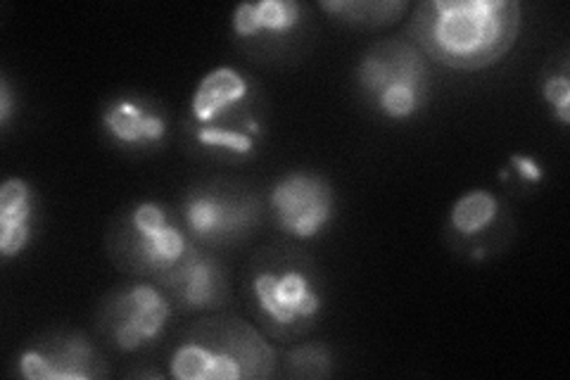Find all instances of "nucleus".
Returning <instances> with one entry per match:
<instances>
[{"mask_svg": "<svg viewBox=\"0 0 570 380\" xmlns=\"http://www.w3.org/2000/svg\"><path fill=\"white\" fill-rule=\"evenodd\" d=\"M521 27L519 0H423L409 22V41L442 67L480 71L507 58Z\"/></svg>", "mask_w": 570, "mask_h": 380, "instance_id": "nucleus-1", "label": "nucleus"}, {"mask_svg": "<svg viewBox=\"0 0 570 380\" xmlns=\"http://www.w3.org/2000/svg\"><path fill=\"white\" fill-rule=\"evenodd\" d=\"M264 117L257 84L238 67L219 65L193 88L186 136L195 153L238 165L259 153L266 136Z\"/></svg>", "mask_w": 570, "mask_h": 380, "instance_id": "nucleus-2", "label": "nucleus"}, {"mask_svg": "<svg viewBox=\"0 0 570 380\" xmlns=\"http://www.w3.org/2000/svg\"><path fill=\"white\" fill-rule=\"evenodd\" d=\"M249 312L274 340L309 333L324 314V285L314 264L293 247L259 252L247 269Z\"/></svg>", "mask_w": 570, "mask_h": 380, "instance_id": "nucleus-3", "label": "nucleus"}, {"mask_svg": "<svg viewBox=\"0 0 570 380\" xmlns=\"http://www.w3.org/2000/svg\"><path fill=\"white\" fill-rule=\"evenodd\" d=\"M276 352L240 319H209L193 325L169 357L176 380H262L276 373Z\"/></svg>", "mask_w": 570, "mask_h": 380, "instance_id": "nucleus-4", "label": "nucleus"}, {"mask_svg": "<svg viewBox=\"0 0 570 380\" xmlns=\"http://www.w3.org/2000/svg\"><path fill=\"white\" fill-rule=\"evenodd\" d=\"M354 84L368 110L404 124L416 119L433 94V71L421 48L404 39L373 43L354 69Z\"/></svg>", "mask_w": 570, "mask_h": 380, "instance_id": "nucleus-5", "label": "nucleus"}, {"mask_svg": "<svg viewBox=\"0 0 570 380\" xmlns=\"http://www.w3.org/2000/svg\"><path fill=\"white\" fill-rule=\"evenodd\" d=\"M195 247L178 214L157 201H140L124 212L110 231L112 262L155 283L181 264Z\"/></svg>", "mask_w": 570, "mask_h": 380, "instance_id": "nucleus-6", "label": "nucleus"}, {"mask_svg": "<svg viewBox=\"0 0 570 380\" xmlns=\"http://www.w3.org/2000/svg\"><path fill=\"white\" fill-rule=\"evenodd\" d=\"M264 205L255 193L230 184H200L188 188L178 220L200 247H226L257 231Z\"/></svg>", "mask_w": 570, "mask_h": 380, "instance_id": "nucleus-7", "label": "nucleus"}, {"mask_svg": "<svg viewBox=\"0 0 570 380\" xmlns=\"http://www.w3.org/2000/svg\"><path fill=\"white\" fill-rule=\"evenodd\" d=\"M174 302L159 283H124L100 302L98 331L121 354L155 348L167 335Z\"/></svg>", "mask_w": 570, "mask_h": 380, "instance_id": "nucleus-8", "label": "nucleus"}, {"mask_svg": "<svg viewBox=\"0 0 570 380\" xmlns=\"http://www.w3.org/2000/svg\"><path fill=\"white\" fill-rule=\"evenodd\" d=\"M266 205L278 231L299 243L324 235L337 216V195L331 181L309 169H297L276 178Z\"/></svg>", "mask_w": 570, "mask_h": 380, "instance_id": "nucleus-9", "label": "nucleus"}, {"mask_svg": "<svg viewBox=\"0 0 570 380\" xmlns=\"http://www.w3.org/2000/svg\"><path fill=\"white\" fill-rule=\"evenodd\" d=\"M17 373L27 380H94L107 376V364L91 338L58 331L29 342L17 357Z\"/></svg>", "mask_w": 570, "mask_h": 380, "instance_id": "nucleus-10", "label": "nucleus"}, {"mask_svg": "<svg viewBox=\"0 0 570 380\" xmlns=\"http://www.w3.org/2000/svg\"><path fill=\"white\" fill-rule=\"evenodd\" d=\"M100 131L121 153L148 155L169 138V117L155 98L124 94L102 107Z\"/></svg>", "mask_w": 570, "mask_h": 380, "instance_id": "nucleus-11", "label": "nucleus"}, {"mask_svg": "<svg viewBox=\"0 0 570 380\" xmlns=\"http://www.w3.org/2000/svg\"><path fill=\"white\" fill-rule=\"evenodd\" d=\"M307 25V10L297 0H257L230 12V31L249 52L276 56Z\"/></svg>", "mask_w": 570, "mask_h": 380, "instance_id": "nucleus-12", "label": "nucleus"}, {"mask_svg": "<svg viewBox=\"0 0 570 380\" xmlns=\"http://www.w3.org/2000/svg\"><path fill=\"white\" fill-rule=\"evenodd\" d=\"M159 285L169 293L174 306H181L184 312L222 310L228 300V279L222 262L200 245H195Z\"/></svg>", "mask_w": 570, "mask_h": 380, "instance_id": "nucleus-13", "label": "nucleus"}, {"mask_svg": "<svg viewBox=\"0 0 570 380\" xmlns=\"http://www.w3.org/2000/svg\"><path fill=\"white\" fill-rule=\"evenodd\" d=\"M39 228V195L27 178L10 176L0 186V257H22Z\"/></svg>", "mask_w": 570, "mask_h": 380, "instance_id": "nucleus-14", "label": "nucleus"}, {"mask_svg": "<svg viewBox=\"0 0 570 380\" xmlns=\"http://www.w3.org/2000/svg\"><path fill=\"white\" fill-rule=\"evenodd\" d=\"M502 214L499 197L485 188H475L463 193L452 205L448 216V228L456 243H475L490 233Z\"/></svg>", "mask_w": 570, "mask_h": 380, "instance_id": "nucleus-15", "label": "nucleus"}, {"mask_svg": "<svg viewBox=\"0 0 570 380\" xmlns=\"http://www.w3.org/2000/svg\"><path fill=\"white\" fill-rule=\"evenodd\" d=\"M318 8L343 25L376 29L395 25L409 10V3L406 0H324Z\"/></svg>", "mask_w": 570, "mask_h": 380, "instance_id": "nucleus-16", "label": "nucleus"}, {"mask_svg": "<svg viewBox=\"0 0 570 380\" xmlns=\"http://www.w3.org/2000/svg\"><path fill=\"white\" fill-rule=\"evenodd\" d=\"M285 367L293 378H328L333 373V357L324 345H297L285 354Z\"/></svg>", "mask_w": 570, "mask_h": 380, "instance_id": "nucleus-17", "label": "nucleus"}, {"mask_svg": "<svg viewBox=\"0 0 570 380\" xmlns=\"http://www.w3.org/2000/svg\"><path fill=\"white\" fill-rule=\"evenodd\" d=\"M540 94L544 105L549 107L551 117H554L561 126L570 124V77H568V60L561 62L559 69L551 67L547 71L542 84H540Z\"/></svg>", "mask_w": 570, "mask_h": 380, "instance_id": "nucleus-18", "label": "nucleus"}, {"mask_svg": "<svg viewBox=\"0 0 570 380\" xmlns=\"http://www.w3.org/2000/svg\"><path fill=\"white\" fill-rule=\"evenodd\" d=\"M515 176L521 181V184L525 186H538L542 184L544 178V169L538 159H534L532 155H525V153H519V155H511L509 159V169L502 172V178L504 176Z\"/></svg>", "mask_w": 570, "mask_h": 380, "instance_id": "nucleus-19", "label": "nucleus"}, {"mask_svg": "<svg viewBox=\"0 0 570 380\" xmlns=\"http://www.w3.org/2000/svg\"><path fill=\"white\" fill-rule=\"evenodd\" d=\"M14 117V94L8 77H0V126L8 131Z\"/></svg>", "mask_w": 570, "mask_h": 380, "instance_id": "nucleus-20", "label": "nucleus"}]
</instances>
